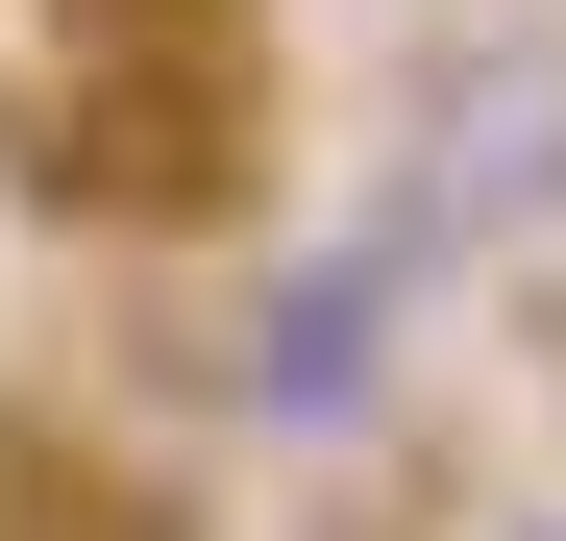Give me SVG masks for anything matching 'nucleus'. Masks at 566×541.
I'll return each instance as SVG.
<instances>
[{
    "label": "nucleus",
    "instance_id": "7ed1b4c3",
    "mask_svg": "<svg viewBox=\"0 0 566 541\" xmlns=\"http://www.w3.org/2000/svg\"><path fill=\"white\" fill-rule=\"evenodd\" d=\"M493 541H566V492H542V517H493Z\"/></svg>",
    "mask_w": 566,
    "mask_h": 541
},
{
    "label": "nucleus",
    "instance_id": "f03ea898",
    "mask_svg": "<svg viewBox=\"0 0 566 541\" xmlns=\"http://www.w3.org/2000/svg\"><path fill=\"white\" fill-rule=\"evenodd\" d=\"M419 270H443V246L369 198V222L296 270V296L247 320V418H271V443H345V418H369V370H395V296H419Z\"/></svg>",
    "mask_w": 566,
    "mask_h": 541
},
{
    "label": "nucleus",
    "instance_id": "f257e3e1",
    "mask_svg": "<svg viewBox=\"0 0 566 541\" xmlns=\"http://www.w3.org/2000/svg\"><path fill=\"white\" fill-rule=\"evenodd\" d=\"M395 222H419V246H542V222H566V25L419 50V99H395Z\"/></svg>",
    "mask_w": 566,
    "mask_h": 541
}]
</instances>
